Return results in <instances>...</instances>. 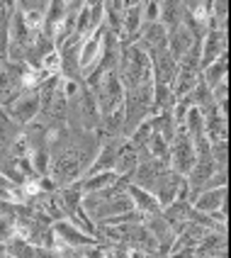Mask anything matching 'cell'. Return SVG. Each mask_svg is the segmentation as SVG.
<instances>
[{"label": "cell", "mask_w": 231, "mask_h": 258, "mask_svg": "<svg viewBox=\"0 0 231 258\" xmlns=\"http://www.w3.org/2000/svg\"><path fill=\"white\" fill-rule=\"evenodd\" d=\"M229 54V37L226 32H212L207 29L202 44H200V71L207 69L212 61H217L219 56Z\"/></svg>", "instance_id": "obj_8"}, {"label": "cell", "mask_w": 231, "mask_h": 258, "mask_svg": "<svg viewBox=\"0 0 231 258\" xmlns=\"http://www.w3.org/2000/svg\"><path fill=\"white\" fill-rule=\"evenodd\" d=\"M209 154H212L214 168H217V171H226V161H229V139L209 144Z\"/></svg>", "instance_id": "obj_23"}, {"label": "cell", "mask_w": 231, "mask_h": 258, "mask_svg": "<svg viewBox=\"0 0 231 258\" xmlns=\"http://www.w3.org/2000/svg\"><path fill=\"white\" fill-rule=\"evenodd\" d=\"M39 112H42V105H39V93H37V90L22 93L13 105L5 107L8 119H10L17 129H25L27 124H32V122L39 117Z\"/></svg>", "instance_id": "obj_5"}, {"label": "cell", "mask_w": 231, "mask_h": 258, "mask_svg": "<svg viewBox=\"0 0 231 258\" xmlns=\"http://www.w3.org/2000/svg\"><path fill=\"white\" fill-rule=\"evenodd\" d=\"M166 173H168V161L148 156V158H141V161H139L136 171L131 173L129 183L153 195V190H156V185L161 183V178H163Z\"/></svg>", "instance_id": "obj_7"}, {"label": "cell", "mask_w": 231, "mask_h": 258, "mask_svg": "<svg viewBox=\"0 0 231 258\" xmlns=\"http://www.w3.org/2000/svg\"><path fill=\"white\" fill-rule=\"evenodd\" d=\"M192 46H195V37H192V32H190L185 25H178L175 29H168V37H166V51H168L175 61H180Z\"/></svg>", "instance_id": "obj_10"}, {"label": "cell", "mask_w": 231, "mask_h": 258, "mask_svg": "<svg viewBox=\"0 0 231 258\" xmlns=\"http://www.w3.org/2000/svg\"><path fill=\"white\" fill-rule=\"evenodd\" d=\"M185 185V178L183 175H178V173H173L171 168H168V173L161 178V183L156 185V190H153V198H156V202H159L161 210H166L171 202L178 200V195H180V187Z\"/></svg>", "instance_id": "obj_9"}, {"label": "cell", "mask_w": 231, "mask_h": 258, "mask_svg": "<svg viewBox=\"0 0 231 258\" xmlns=\"http://www.w3.org/2000/svg\"><path fill=\"white\" fill-rule=\"evenodd\" d=\"M127 195H129L134 212H139L144 219H146V217L161 215L159 202H156V198H153L151 192H146V190H141V187H136V185H131V183H129V185H127Z\"/></svg>", "instance_id": "obj_14"}, {"label": "cell", "mask_w": 231, "mask_h": 258, "mask_svg": "<svg viewBox=\"0 0 231 258\" xmlns=\"http://www.w3.org/2000/svg\"><path fill=\"white\" fill-rule=\"evenodd\" d=\"M183 17H185V8H183V3H178V0H166V3H159V22L166 29H175L178 25H183Z\"/></svg>", "instance_id": "obj_20"}, {"label": "cell", "mask_w": 231, "mask_h": 258, "mask_svg": "<svg viewBox=\"0 0 231 258\" xmlns=\"http://www.w3.org/2000/svg\"><path fill=\"white\" fill-rule=\"evenodd\" d=\"M25 71H27V63H13V61L0 63V110H5L22 93H27L25 90Z\"/></svg>", "instance_id": "obj_3"}, {"label": "cell", "mask_w": 231, "mask_h": 258, "mask_svg": "<svg viewBox=\"0 0 231 258\" xmlns=\"http://www.w3.org/2000/svg\"><path fill=\"white\" fill-rule=\"evenodd\" d=\"M226 76H229V54L219 56L217 61H212L207 69H202V71H200V81L212 90V88L219 86L221 81H226Z\"/></svg>", "instance_id": "obj_18"}, {"label": "cell", "mask_w": 231, "mask_h": 258, "mask_svg": "<svg viewBox=\"0 0 231 258\" xmlns=\"http://www.w3.org/2000/svg\"><path fill=\"white\" fill-rule=\"evenodd\" d=\"M3 248H5V256L10 258H34V251H37V246L22 241L20 236H15L13 241H8Z\"/></svg>", "instance_id": "obj_22"}, {"label": "cell", "mask_w": 231, "mask_h": 258, "mask_svg": "<svg viewBox=\"0 0 231 258\" xmlns=\"http://www.w3.org/2000/svg\"><path fill=\"white\" fill-rule=\"evenodd\" d=\"M136 166H139V151H136L127 139H122V142H119V149H117V158H115L112 173H115L117 178L129 180L131 173L136 171Z\"/></svg>", "instance_id": "obj_12"}, {"label": "cell", "mask_w": 231, "mask_h": 258, "mask_svg": "<svg viewBox=\"0 0 231 258\" xmlns=\"http://www.w3.org/2000/svg\"><path fill=\"white\" fill-rule=\"evenodd\" d=\"M195 258H226V229H214L195 246Z\"/></svg>", "instance_id": "obj_11"}, {"label": "cell", "mask_w": 231, "mask_h": 258, "mask_svg": "<svg viewBox=\"0 0 231 258\" xmlns=\"http://www.w3.org/2000/svg\"><path fill=\"white\" fill-rule=\"evenodd\" d=\"M15 239V215H0V246Z\"/></svg>", "instance_id": "obj_24"}, {"label": "cell", "mask_w": 231, "mask_h": 258, "mask_svg": "<svg viewBox=\"0 0 231 258\" xmlns=\"http://www.w3.org/2000/svg\"><path fill=\"white\" fill-rule=\"evenodd\" d=\"M226 187H217V190H202L195 202H192V210L195 212H202V215H214L219 212L224 205H226Z\"/></svg>", "instance_id": "obj_13"}, {"label": "cell", "mask_w": 231, "mask_h": 258, "mask_svg": "<svg viewBox=\"0 0 231 258\" xmlns=\"http://www.w3.org/2000/svg\"><path fill=\"white\" fill-rule=\"evenodd\" d=\"M195 166V144L185 134V129H178L173 142L168 144V168L178 175H188Z\"/></svg>", "instance_id": "obj_4"}, {"label": "cell", "mask_w": 231, "mask_h": 258, "mask_svg": "<svg viewBox=\"0 0 231 258\" xmlns=\"http://www.w3.org/2000/svg\"><path fill=\"white\" fill-rule=\"evenodd\" d=\"M102 37H105V25H102L95 34H90L88 39H83V44H81V71H83V76H86V73L95 66V61L100 58Z\"/></svg>", "instance_id": "obj_15"}, {"label": "cell", "mask_w": 231, "mask_h": 258, "mask_svg": "<svg viewBox=\"0 0 231 258\" xmlns=\"http://www.w3.org/2000/svg\"><path fill=\"white\" fill-rule=\"evenodd\" d=\"M34 258H58V253L56 251H51V248H39V246H37Z\"/></svg>", "instance_id": "obj_26"}, {"label": "cell", "mask_w": 231, "mask_h": 258, "mask_svg": "<svg viewBox=\"0 0 231 258\" xmlns=\"http://www.w3.org/2000/svg\"><path fill=\"white\" fill-rule=\"evenodd\" d=\"M115 73H117V78H119V83L124 86V90L153 83V76H151V58H148V54H146L139 44H127V46H122Z\"/></svg>", "instance_id": "obj_1"}, {"label": "cell", "mask_w": 231, "mask_h": 258, "mask_svg": "<svg viewBox=\"0 0 231 258\" xmlns=\"http://www.w3.org/2000/svg\"><path fill=\"white\" fill-rule=\"evenodd\" d=\"M127 3L124 0H110L105 3V29L110 34H115L117 39L122 37V20H124Z\"/></svg>", "instance_id": "obj_19"}, {"label": "cell", "mask_w": 231, "mask_h": 258, "mask_svg": "<svg viewBox=\"0 0 231 258\" xmlns=\"http://www.w3.org/2000/svg\"><path fill=\"white\" fill-rule=\"evenodd\" d=\"M51 231H54V251H61V248H71V251H81V248H88V246L98 244L95 236H88L86 231H81L75 224L61 219V222H54L51 224Z\"/></svg>", "instance_id": "obj_6"}, {"label": "cell", "mask_w": 231, "mask_h": 258, "mask_svg": "<svg viewBox=\"0 0 231 258\" xmlns=\"http://www.w3.org/2000/svg\"><path fill=\"white\" fill-rule=\"evenodd\" d=\"M56 253H58V258H81V253H78V251H71V248H61Z\"/></svg>", "instance_id": "obj_27"}, {"label": "cell", "mask_w": 231, "mask_h": 258, "mask_svg": "<svg viewBox=\"0 0 231 258\" xmlns=\"http://www.w3.org/2000/svg\"><path fill=\"white\" fill-rule=\"evenodd\" d=\"M88 90L93 93V98L98 102L100 117L110 115V112H115V110H119V107L124 105V86L119 83V78H117L115 71L102 76L100 81L93 88H88Z\"/></svg>", "instance_id": "obj_2"}, {"label": "cell", "mask_w": 231, "mask_h": 258, "mask_svg": "<svg viewBox=\"0 0 231 258\" xmlns=\"http://www.w3.org/2000/svg\"><path fill=\"white\" fill-rule=\"evenodd\" d=\"M66 13H68V3H63V0L46 3V15H44V29H42L46 37L54 39V34L61 29L63 20H66Z\"/></svg>", "instance_id": "obj_17"}, {"label": "cell", "mask_w": 231, "mask_h": 258, "mask_svg": "<svg viewBox=\"0 0 231 258\" xmlns=\"http://www.w3.org/2000/svg\"><path fill=\"white\" fill-rule=\"evenodd\" d=\"M226 22H229V0H214V3H209L207 29H212V32H226Z\"/></svg>", "instance_id": "obj_21"}, {"label": "cell", "mask_w": 231, "mask_h": 258, "mask_svg": "<svg viewBox=\"0 0 231 258\" xmlns=\"http://www.w3.org/2000/svg\"><path fill=\"white\" fill-rule=\"evenodd\" d=\"M117 180H119V178H117L115 173H95V175L81 178L78 183H73V187H75L81 195H95V192H102V190H107L110 185H115Z\"/></svg>", "instance_id": "obj_16"}, {"label": "cell", "mask_w": 231, "mask_h": 258, "mask_svg": "<svg viewBox=\"0 0 231 258\" xmlns=\"http://www.w3.org/2000/svg\"><path fill=\"white\" fill-rule=\"evenodd\" d=\"M141 20H144V25L159 22V3H156V0L141 3Z\"/></svg>", "instance_id": "obj_25"}]
</instances>
